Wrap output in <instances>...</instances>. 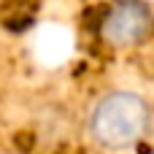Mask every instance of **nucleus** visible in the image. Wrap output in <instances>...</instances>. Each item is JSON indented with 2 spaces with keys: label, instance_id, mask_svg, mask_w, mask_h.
<instances>
[{
  "label": "nucleus",
  "instance_id": "nucleus-1",
  "mask_svg": "<svg viewBox=\"0 0 154 154\" xmlns=\"http://www.w3.org/2000/svg\"><path fill=\"white\" fill-rule=\"evenodd\" d=\"M152 114L141 95L127 89H111L100 95L87 116V130L100 149H130L149 130Z\"/></svg>",
  "mask_w": 154,
  "mask_h": 154
},
{
  "label": "nucleus",
  "instance_id": "nucleus-2",
  "mask_svg": "<svg viewBox=\"0 0 154 154\" xmlns=\"http://www.w3.org/2000/svg\"><path fill=\"white\" fill-rule=\"evenodd\" d=\"M152 30V11L141 0H122L116 3L100 24L103 38L111 46H133L141 43Z\"/></svg>",
  "mask_w": 154,
  "mask_h": 154
}]
</instances>
